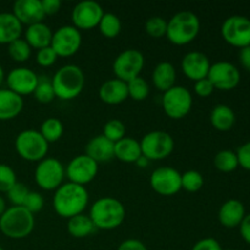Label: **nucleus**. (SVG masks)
Here are the masks:
<instances>
[{
	"instance_id": "obj_28",
	"label": "nucleus",
	"mask_w": 250,
	"mask_h": 250,
	"mask_svg": "<svg viewBox=\"0 0 250 250\" xmlns=\"http://www.w3.org/2000/svg\"><path fill=\"white\" fill-rule=\"evenodd\" d=\"M210 122L217 131L227 132L234 126L236 114L229 105L219 104L212 109L210 114Z\"/></svg>"
},
{
	"instance_id": "obj_42",
	"label": "nucleus",
	"mask_w": 250,
	"mask_h": 250,
	"mask_svg": "<svg viewBox=\"0 0 250 250\" xmlns=\"http://www.w3.org/2000/svg\"><path fill=\"white\" fill-rule=\"evenodd\" d=\"M36 60L37 63L42 67H50L58 60V55H56V53L53 50L51 46H46V48L39 49L37 51Z\"/></svg>"
},
{
	"instance_id": "obj_33",
	"label": "nucleus",
	"mask_w": 250,
	"mask_h": 250,
	"mask_svg": "<svg viewBox=\"0 0 250 250\" xmlns=\"http://www.w3.org/2000/svg\"><path fill=\"white\" fill-rule=\"evenodd\" d=\"M7 51H9L10 58L14 61H16V62H24V61H27L31 58L32 48L24 39L20 38L9 44Z\"/></svg>"
},
{
	"instance_id": "obj_47",
	"label": "nucleus",
	"mask_w": 250,
	"mask_h": 250,
	"mask_svg": "<svg viewBox=\"0 0 250 250\" xmlns=\"http://www.w3.org/2000/svg\"><path fill=\"white\" fill-rule=\"evenodd\" d=\"M42 6H43L45 16L55 15L61 9V1L60 0H42Z\"/></svg>"
},
{
	"instance_id": "obj_19",
	"label": "nucleus",
	"mask_w": 250,
	"mask_h": 250,
	"mask_svg": "<svg viewBox=\"0 0 250 250\" xmlns=\"http://www.w3.org/2000/svg\"><path fill=\"white\" fill-rule=\"evenodd\" d=\"M12 14L21 24H31L43 22L45 14H44L42 0H17L12 6Z\"/></svg>"
},
{
	"instance_id": "obj_36",
	"label": "nucleus",
	"mask_w": 250,
	"mask_h": 250,
	"mask_svg": "<svg viewBox=\"0 0 250 250\" xmlns=\"http://www.w3.org/2000/svg\"><path fill=\"white\" fill-rule=\"evenodd\" d=\"M125 134H126V126L119 119L109 120L104 125V128H103V136L106 137L112 143H116V142L125 138L126 137Z\"/></svg>"
},
{
	"instance_id": "obj_27",
	"label": "nucleus",
	"mask_w": 250,
	"mask_h": 250,
	"mask_svg": "<svg viewBox=\"0 0 250 250\" xmlns=\"http://www.w3.org/2000/svg\"><path fill=\"white\" fill-rule=\"evenodd\" d=\"M141 143L134 138L125 137L121 141L115 143V158L119 159L124 163L132 164L138 160L139 156H142Z\"/></svg>"
},
{
	"instance_id": "obj_39",
	"label": "nucleus",
	"mask_w": 250,
	"mask_h": 250,
	"mask_svg": "<svg viewBox=\"0 0 250 250\" xmlns=\"http://www.w3.org/2000/svg\"><path fill=\"white\" fill-rule=\"evenodd\" d=\"M16 183L15 171L6 164H0V193H7Z\"/></svg>"
},
{
	"instance_id": "obj_51",
	"label": "nucleus",
	"mask_w": 250,
	"mask_h": 250,
	"mask_svg": "<svg viewBox=\"0 0 250 250\" xmlns=\"http://www.w3.org/2000/svg\"><path fill=\"white\" fill-rule=\"evenodd\" d=\"M6 209H7L6 202H5L4 198H2L1 195H0V216H1V215L4 214L5 211H6Z\"/></svg>"
},
{
	"instance_id": "obj_29",
	"label": "nucleus",
	"mask_w": 250,
	"mask_h": 250,
	"mask_svg": "<svg viewBox=\"0 0 250 250\" xmlns=\"http://www.w3.org/2000/svg\"><path fill=\"white\" fill-rule=\"evenodd\" d=\"M95 226L89 215L80 214L71 217L67 221V231L75 238H85L95 232Z\"/></svg>"
},
{
	"instance_id": "obj_21",
	"label": "nucleus",
	"mask_w": 250,
	"mask_h": 250,
	"mask_svg": "<svg viewBox=\"0 0 250 250\" xmlns=\"http://www.w3.org/2000/svg\"><path fill=\"white\" fill-rule=\"evenodd\" d=\"M99 98L105 104H121L128 98L127 83L119 78H111V80L105 81L99 88Z\"/></svg>"
},
{
	"instance_id": "obj_50",
	"label": "nucleus",
	"mask_w": 250,
	"mask_h": 250,
	"mask_svg": "<svg viewBox=\"0 0 250 250\" xmlns=\"http://www.w3.org/2000/svg\"><path fill=\"white\" fill-rule=\"evenodd\" d=\"M149 163H150V160H149L148 158H146V156H144V155H142V156H139L138 160H137L134 164H136V165L138 166V167L144 168V167H146V166L149 165Z\"/></svg>"
},
{
	"instance_id": "obj_8",
	"label": "nucleus",
	"mask_w": 250,
	"mask_h": 250,
	"mask_svg": "<svg viewBox=\"0 0 250 250\" xmlns=\"http://www.w3.org/2000/svg\"><path fill=\"white\" fill-rule=\"evenodd\" d=\"M192 93L182 85H175L163 95V107L165 114L172 120H181L192 110Z\"/></svg>"
},
{
	"instance_id": "obj_38",
	"label": "nucleus",
	"mask_w": 250,
	"mask_h": 250,
	"mask_svg": "<svg viewBox=\"0 0 250 250\" xmlns=\"http://www.w3.org/2000/svg\"><path fill=\"white\" fill-rule=\"evenodd\" d=\"M167 31V21L160 16H153L146 20V32L153 38H161L166 36Z\"/></svg>"
},
{
	"instance_id": "obj_25",
	"label": "nucleus",
	"mask_w": 250,
	"mask_h": 250,
	"mask_svg": "<svg viewBox=\"0 0 250 250\" xmlns=\"http://www.w3.org/2000/svg\"><path fill=\"white\" fill-rule=\"evenodd\" d=\"M154 87L160 92L165 93L172 87H175L176 83V68L168 61H163L155 66L151 75Z\"/></svg>"
},
{
	"instance_id": "obj_23",
	"label": "nucleus",
	"mask_w": 250,
	"mask_h": 250,
	"mask_svg": "<svg viewBox=\"0 0 250 250\" xmlns=\"http://www.w3.org/2000/svg\"><path fill=\"white\" fill-rule=\"evenodd\" d=\"M23 109V98L7 88H0V121L19 116Z\"/></svg>"
},
{
	"instance_id": "obj_35",
	"label": "nucleus",
	"mask_w": 250,
	"mask_h": 250,
	"mask_svg": "<svg viewBox=\"0 0 250 250\" xmlns=\"http://www.w3.org/2000/svg\"><path fill=\"white\" fill-rule=\"evenodd\" d=\"M33 95L38 102L43 103V104H48V103L53 102L56 97L53 84H51V80H49L45 76L39 77L38 84H37V88L34 89Z\"/></svg>"
},
{
	"instance_id": "obj_17",
	"label": "nucleus",
	"mask_w": 250,
	"mask_h": 250,
	"mask_svg": "<svg viewBox=\"0 0 250 250\" xmlns=\"http://www.w3.org/2000/svg\"><path fill=\"white\" fill-rule=\"evenodd\" d=\"M39 77L33 70L27 67H16L7 73V89L16 93L20 97L33 94L38 84Z\"/></svg>"
},
{
	"instance_id": "obj_54",
	"label": "nucleus",
	"mask_w": 250,
	"mask_h": 250,
	"mask_svg": "<svg viewBox=\"0 0 250 250\" xmlns=\"http://www.w3.org/2000/svg\"><path fill=\"white\" fill-rule=\"evenodd\" d=\"M224 250H234V249H224Z\"/></svg>"
},
{
	"instance_id": "obj_40",
	"label": "nucleus",
	"mask_w": 250,
	"mask_h": 250,
	"mask_svg": "<svg viewBox=\"0 0 250 250\" xmlns=\"http://www.w3.org/2000/svg\"><path fill=\"white\" fill-rule=\"evenodd\" d=\"M28 193L29 189L27 188L26 185H23L21 182H17L6 194L10 203L12 204V207H23L24 200H26Z\"/></svg>"
},
{
	"instance_id": "obj_32",
	"label": "nucleus",
	"mask_w": 250,
	"mask_h": 250,
	"mask_svg": "<svg viewBox=\"0 0 250 250\" xmlns=\"http://www.w3.org/2000/svg\"><path fill=\"white\" fill-rule=\"evenodd\" d=\"M214 165L221 172H232L239 166L237 154L232 150L219 151L214 158Z\"/></svg>"
},
{
	"instance_id": "obj_41",
	"label": "nucleus",
	"mask_w": 250,
	"mask_h": 250,
	"mask_svg": "<svg viewBox=\"0 0 250 250\" xmlns=\"http://www.w3.org/2000/svg\"><path fill=\"white\" fill-rule=\"evenodd\" d=\"M44 207V198L41 193L33 192V190H29L28 195H27L26 200H24L23 208L28 210L31 214H36L39 212Z\"/></svg>"
},
{
	"instance_id": "obj_11",
	"label": "nucleus",
	"mask_w": 250,
	"mask_h": 250,
	"mask_svg": "<svg viewBox=\"0 0 250 250\" xmlns=\"http://www.w3.org/2000/svg\"><path fill=\"white\" fill-rule=\"evenodd\" d=\"M221 34L229 45L246 48L250 45V20L241 15L229 16L222 23Z\"/></svg>"
},
{
	"instance_id": "obj_3",
	"label": "nucleus",
	"mask_w": 250,
	"mask_h": 250,
	"mask_svg": "<svg viewBox=\"0 0 250 250\" xmlns=\"http://www.w3.org/2000/svg\"><path fill=\"white\" fill-rule=\"evenodd\" d=\"M89 217L98 229H115L122 225L126 209L120 200L104 197L95 200L89 210Z\"/></svg>"
},
{
	"instance_id": "obj_14",
	"label": "nucleus",
	"mask_w": 250,
	"mask_h": 250,
	"mask_svg": "<svg viewBox=\"0 0 250 250\" xmlns=\"http://www.w3.org/2000/svg\"><path fill=\"white\" fill-rule=\"evenodd\" d=\"M99 166L93 159L87 156L85 154L77 155L68 163L66 166L65 172L68 182L76 183L84 187L85 185L92 182L98 175Z\"/></svg>"
},
{
	"instance_id": "obj_12",
	"label": "nucleus",
	"mask_w": 250,
	"mask_h": 250,
	"mask_svg": "<svg viewBox=\"0 0 250 250\" xmlns=\"http://www.w3.org/2000/svg\"><path fill=\"white\" fill-rule=\"evenodd\" d=\"M82 44V34L80 29L72 24H66L53 32L50 46L55 51L56 55L61 58L72 56L80 50Z\"/></svg>"
},
{
	"instance_id": "obj_5",
	"label": "nucleus",
	"mask_w": 250,
	"mask_h": 250,
	"mask_svg": "<svg viewBox=\"0 0 250 250\" xmlns=\"http://www.w3.org/2000/svg\"><path fill=\"white\" fill-rule=\"evenodd\" d=\"M34 215L23 207H10L0 216V232L11 239H23L34 229Z\"/></svg>"
},
{
	"instance_id": "obj_18",
	"label": "nucleus",
	"mask_w": 250,
	"mask_h": 250,
	"mask_svg": "<svg viewBox=\"0 0 250 250\" xmlns=\"http://www.w3.org/2000/svg\"><path fill=\"white\" fill-rule=\"evenodd\" d=\"M181 66H182V71L186 77L197 82L208 77L211 63L205 54L200 51H189L182 59Z\"/></svg>"
},
{
	"instance_id": "obj_24",
	"label": "nucleus",
	"mask_w": 250,
	"mask_h": 250,
	"mask_svg": "<svg viewBox=\"0 0 250 250\" xmlns=\"http://www.w3.org/2000/svg\"><path fill=\"white\" fill-rule=\"evenodd\" d=\"M53 31L44 22L31 24L24 32V41L29 44L32 49H43L50 46Z\"/></svg>"
},
{
	"instance_id": "obj_22",
	"label": "nucleus",
	"mask_w": 250,
	"mask_h": 250,
	"mask_svg": "<svg viewBox=\"0 0 250 250\" xmlns=\"http://www.w3.org/2000/svg\"><path fill=\"white\" fill-rule=\"evenodd\" d=\"M246 215V208L243 203L237 199H229L221 205L217 217L220 224L224 227L234 229L239 227Z\"/></svg>"
},
{
	"instance_id": "obj_46",
	"label": "nucleus",
	"mask_w": 250,
	"mask_h": 250,
	"mask_svg": "<svg viewBox=\"0 0 250 250\" xmlns=\"http://www.w3.org/2000/svg\"><path fill=\"white\" fill-rule=\"evenodd\" d=\"M117 250H148V248H146V244L142 241H139V239L129 238L122 242L119 246V248H117Z\"/></svg>"
},
{
	"instance_id": "obj_7",
	"label": "nucleus",
	"mask_w": 250,
	"mask_h": 250,
	"mask_svg": "<svg viewBox=\"0 0 250 250\" xmlns=\"http://www.w3.org/2000/svg\"><path fill=\"white\" fill-rule=\"evenodd\" d=\"M142 154L149 160H164L172 154L175 141L165 131H151L142 138Z\"/></svg>"
},
{
	"instance_id": "obj_53",
	"label": "nucleus",
	"mask_w": 250,
	"mask_h": 250,
	"mask_svg": "<svg viewBox=\"0 0 250 250\" xmlns=\"http://www.w3.org/2000/svg\"><path fill=\"white\" fill-rule=\"evenodd\" d=\"M0 250H4V248H2V247H1V246H0Z\"/></svg>"
},
{
	"instance_id": "obj_13",
	"label": "nucleus",
	"mask_w": 250,
	"mask_h": 250,
	"mask_svg": "<svg viewBox=\"0 0 250 250\" xmlns=\"http://www.w3.org/2000/svg\"><path fill=\"white\" fill-rule=\"evenodd\" d=\"M181 176L182 173L178 172L176 168L170 166H163L153 171L150 175V187L154 192L164 197H171L175 195L182 189L181 185Z\"/></svg>"
},
{
	"instance_id": "obj_15",
	"label": "nucleus",
	"mask_w": 250,
	"mask_h": 250,
	"mask_svg": "<svg viewBox=\"0 0 250 250\" xmlns=\"http://www.w3.org/2000/svg\"><path fill=\"white\" fill-rule=\"evenodd\" d=\"M208 80L215 89L232 90L241 82V72L233 63L229 61H219L210 66Z\"/></svg>"
},
{
	"instance_id": "obj_1",
	"label": "nucleus",
	"mask_w": 250,
	"mask_h": 250,
	"mask_svg": "<svg viewBox=\"0 0 250 250\" xmlns=\"http://www.w3.org/2000/svg\"><path fill=\"white\" fill-rule=\"evenodd\" d=\"M89 202V194L85 187L72 182L62 183L53 197V208L59 216L71 219L83 214Z\"/></svg>"
},
{
	"instance_id": "obj_45",
	"label": "nucleus",
	"mask_w": 250,
	"mask_h": 250,
	"mask_svg": "<svg viewBox=\"0 0 250 250\" xmlns=\"http://www.w3.org/2000/svg\"><path fill=\"white\" fill-rule=\"evenodd\" d=\"M192 250H224L215 238H203L193 246Z\"/></svg>"
},
{
	"instance_id": "obj_26",
	"label": "nucleus",
	"mask_w": 250,
	"mask_h": 250,
	"mask_svg": "<svg viewBox=\"0 0 250 250\" xmlns=\"http://www.w3.org/2000/svg\"><path fill=\"white\" fill-rule=\"evenodd\" d=\"M22 24L15 17L12 12H1L0 14V44L12 43L16 39L21 38Z\"/></svg>"
},
{
	"instance_id": "obj_34",
	"label": "nucleus",
	"mask_w": 250,
	"mask_h": 250,
	"mask_svg": "<svg viewBox=\"0 0 250 250\" xmlns=\"http://www.w3.org/2000/svg\"><path fill=\"white\" fill-rule=\"evenodd\" d=\"M127 89H128V97H131L136 102L146 100L150 93L148 82L141 76L127 82Z\"/></svg>"
},
{
	"instance_id": "obj_43",
	"label": "nucleus",
	"mask_w": 250,
	"mask_h": 250,
	"mask_svg": "<svg viewBox=\"0 0 250 250\" xmlns=\"http://www.w3.org/2000/svg\"><path fill=\"white\" fill-rule=\"evenodd\" d=\"M214 90H215L214 85H212V83L208 80V77L197 81V82L194 83L195 94L199 95V97H202V98L210 97V95L214 93Z\"/></svg>"
},
{
	"instance_id": "obj_37",
	"label": "nucleus",
	"mask_w": 250,
	"mask_h": 250,
	"mask_svg": "<svg viewBox=\"0 0 250 250\" xmlns=\"http://www.w3.org/2000/svg\"><path fill=\"white\" fill-rule=\"evenodd\" d=\"M181 185L185 190L189 193H195L200 190L204 186V178L199 171L189 170L186 171L182 176H181Z\"/></svg>"
},
{
	"instance_id": "obj_49",
	"label": "nucleus",
	"mask_w": 250,
	"mask_h": 250,
	"mask_svg": "<svg viewBox=\"0 0 250 250\" xmlns=\"http://www.w3.org/2000/svg\"><path fill=\"white\" fill-rule=\"evenodd\" d=\"M239 62L247 71L250 72V45L241 49V51H239Z\"/></svg>"
},
{
	"instance_id": "obj_52",
	"label": "nucleus",
	"mask_w": 250,
	"mask_h": 250,
	"mask_svg": "<svg viewBox=\"0 0 250 250\" xmlns=\"http://www.w3.org/2000/svg\"><path fill=\"white\" fill-rule=\"evenodd\" d=\"M5 80V72H4V68L1 67V65H0V88H1L2 85V82H4Z\"/></svg>"
},
{
	"instance_id": "obj_6",
	"label": "nucleus",
	"mask_w": 250,
	"mask_h": 250,
	"mask_svg": "<svg viewBox=\"0 0 250 250\" xmlns=\"http://www.w3.org/2000/svg\"><path fill=\"white\" fill-rule=\"evenodd\" d=\"M17 154L27 161H42L46 158L49 143L43 138L39 131L24 129L17 134L15 139Z\"/></svg>"
},
{
	"instance_id": "obj_20",
	"label": "nucleus",
	"mask_w": 250,
	"mask_h": 250,
	"mask_svg": "<svg viewBox=\"0 0 250 250\" xmlns=\"http://www.w3.org/2000/svg\"><path fill=\"white\" fill-rule=\"evenodd\" d=\"M85 155L98 164L106 163L115 158V143L103 134L93 137L85 146Z\"/></svg>"
},
{
	"instance_id": "obj_31",
	"label": "nucleus",
	"mask_w": 250,
	"mask_h": 250,
	"mask_svg": "<svg viewBox=\"0 0 250 250\" xmlns=\"http://www.w3.org/2000/svg\"><path fill=\"white\" fill-rule=\"evenodd\" d=\"M98 27H99L100 33L104 37H106V38H115L121 32V20L119 19V16L112 14V12H105Z\"/></svg>"
},
{
	"instance_id": "obj_2",
	"label": "nucleus",
	"mask_w": 250,
	"mask_h": 250,
	"mask_svg": "<svg viewBox=\"0 0 250 250\" xmlns=\"http://www.w3.org/2000/svg\"><path fill=\"white\" fill-rule=\"evenodd\" d=\"M51 84L56 98L60 100H72L77 98L84 88V72L80 66L68 63L54 73Z\"/></svg>"
},
{
	"instance_id": "obj_48",
	"label": "nucleus",
	"mask_w": 250,
	"mask_h": 250,
	"mask_svg": "<svg viewBox=\"0 0 250 250\" xmlns=\"http://www.w3.org/2000/svg\"><path fill=\"white\" fill-rule=\"evenodd\" d=\"M239 232L244 242L250 244V214H247L244 216L243 221L239 225Z\"/></svg>"
},
{
	"instance_id": "obj_44",
	"label": "nucleus",
	"mask_w": 250,
	"mask_h": 250,
	"mask_svg": "<svg viewBox=\"0 0 250 250\" xmlns=\"http://www.w3.org/2000/svg\"><path fill=\"white\" fill-rule=\"evenodd\" d=\"M236 154L239 166L244 170L250 171V142H247L243 146H239Z\"/></svg>"
},
{
	"instance_id": "obj_16",
	"label": "nucleus",
	"mask_w": 250,
	"mask_h": 250,
	"mask_svg": "<svg viewBox=\"0 0 250 250\" xmlns=\"http://www.w3.org/2000/svg\"><path fill=\"white\" fill-rule=\"evenodd\" d=\"M104 14L102 5L98 4L97 1H93V0L81 1L73 7L71 12L72 26H75L77 29H85V31L93 29L98 27Z\"/></svg>"
},
{
	"instance_id": "obj_4",
	"label": "nucleus",
	"mask_w": 250,
	"mask_h": 250,
	"mask_svg": "<svg viewBox=\"0 0 250 250\" xmlns=\"http://www.w3.org/2000/svg\"><path fill=\"white\" fill-rule=\"evenodd\" d=\"M200 31V20L194 12L180 11L167 21L166 37L175 45H186L197 38Z\"/></svg>"
},
{
	"instance_id": "obj_30",
	"label": "nucleus",
	"mask_w": 250,
	"mask_h": 250,
	"mask_svg": "<svg viewBox=\"0 0 250 250\" xmlns=\"http://www.w3.org/2000/svg\"><path fill=\"white\" fill-rule=\"evenodd\" d=\"M39 133L43 136L48 143H54V142L59 141L63 134V125L56 117H49V119L44 120L43 124L41 126V131Z\"/></svg>"
},
{
	"instance_id": "obj_10",
	"label": "nucleus",
	"mask_w": 250,
	"mask_h": 250,
	"mask_svg": "<svg viewBox=\"0 0 250 250\" xmlns=\"http://www.w3.org/2000/svg\"><path fill=\"white\" fill-rule=\"evenodd\" d=\"M146 59L142 51L137 49H126L117 55L112 63V71L119 80L129 82L141 75Z\"/></svg>"
},
{
	"instance_id": "obj_9",
	"label": "nucleus",
	"mask_w": 250,
	"mask_h": 250,
	"mask_svg": "<svg viewBox=\"0 0 250 250\" xmlns=\"http://www.w3.org/2000/svg\"><path fill=\"white\" fill-rule=\"evenodd\" d=\"M65 166L55 158H44L39 161L34 171L37 185L44 190H56L63 183Z\"/></svg>"
}]
</instances>
